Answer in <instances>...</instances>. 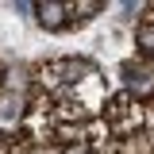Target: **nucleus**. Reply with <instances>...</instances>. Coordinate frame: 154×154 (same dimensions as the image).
<instances>
[{"label": "nucleus", "instance_id": "obj_1", "mask_svg": "<svg viewBox=\"0 0 154 154\" xmlns=\"http://www.w3.org/2000/svg\"><path fill=\"white\" fill-rule=\"evenodd\" d=\"M38 12H42V23L58 27V23H62V12H66V4H42Z\"/></svg>", "mask_w": 154, "mask_h": 154}, {"label": "nucleus", "instance_id": "obj_2", "mask_svg": "<svg viewBox=\"0 0 154 154\" xmlns=\"http://www.w3.org/2000/svg\"><path fill=\"white\" fill-rule=\"evenodd\" d=\"M139 42L143 50H154V27H139Z\"/></svg>", "mask_w": 154, "mask_h": 154}]
</instances>
